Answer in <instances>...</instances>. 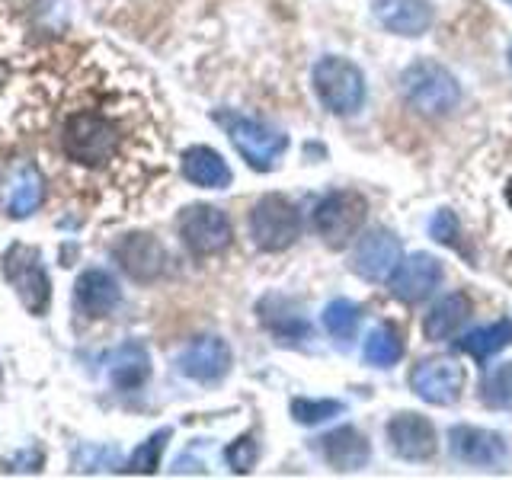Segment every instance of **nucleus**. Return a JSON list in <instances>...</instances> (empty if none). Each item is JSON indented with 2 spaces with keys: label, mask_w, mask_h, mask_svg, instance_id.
Listing matches in <instances>:
<instances>
[{
  "label": "nucleus",
  "mask_w": 512,
  "mask_h": 480,
  "mask_svg": "<svg viewBox=\"0 0 512 480\" xmlns=\"http://www.w3.org/2000/svg\"><path fill=\"white\" fill-rule=\"evenodd\" d=\"M400 93H404V100L416 112H423L429 119H442L461 103V87L455 74L432 58L413 61L410 68L400 74Z\"/></svg>",
  "instance_id": "f257e3e1"
},
{
  "label": "nucleus",
  "mask_w": 512,
  "mask_h": 480,
  "mask_svg": "<svg viewBox=\"0 0 512 480\" xmlns=\"http://www.w3.org/2000/svg\"><path fill=\"white\" fill-rule=\"evenodd\" d=\"M215 122L228 132L237 154L260 173L276 170L282 154L288 151V135H282L279 128H272L263 119L244 116V112H234V109H218Z\"/></svg>",
  "instance_id": "f03ea898"
},
{
  "label": "nucleus",
  "mask_w": 512,
  "mask_h": 480,
  "mask_svg": "<svg viewBox=\"0 0 512 480\" xmlns=\"http://www.w3.org/2000/svg\"><path fill=\"white\" fill-rule=\"evenodd\" d=\"M119 128L112 125L100 112H74L61 125V151L68 154V160L84 167H103L109 164L119 151Z\"/></svg>",
  "instance_id": "7ed1b4c3"
},
{
  "label": "nucleus",
  "mask_w": 512,
  "mask_h": 480,
  "mask_svg": "<svg viewBox=\"0 0 512 480\" xmlns=\"http://www.w3.org/2000/svg\"><path fill=\"white\" fill-rule=\"evenodd\" d=\"M311 80H314L317 100L324 103V109H330L333 116H352V112H359L365 103L362 71L340 55L320 58L311 71Z\"/></svg>",
  "instance_id": "20e7f679"
},
{
  "label": "nucleus",
  "mask_w": 512,
  "mask_h": 480,
  "mask_svg": "<svg viewBox=\"0 0 512 480\" xmlns=\"http://www.w3.org/2000/svg\"><path fill=\"white\" fill-rule=\"evenodd\" d=\"M368 215V202L352 189L330 192L317 202L314 208V231L324 240L330 250H343L349 247V240L362 231Z\"/></svg>",
  "instance_id": "39448f33"
},
{
  "label": "nucleus",
  "mask_w": 512,
  "mask_h": 480,
  "mask_svg": "<svg viewBox=\"0 0 512 480\" xmlns=\"http://www.w3.org/2000/svg\"><path fill=\"white\" fill-rule=\"evenodd\" d=\"M4 279L10 282V288L20 295L23 308L29 314L42 317L48 301H52V282H48V272L45 263L36 247H26V244H13L4 253Z\"/></svg>",
  "instance_id": "423d86ee"
},
{
  "label": "nucleus",
  "mask_w": 512,
  "mask_h": 480,
  "mask_svg": "<svg viewBox=\"0 0 512 480\" xmlns=\"http://www.w3.org/2000/svg\"><path fill=\"white\" fill-rule=\"evenodd\" d=\"M250 237L263 253H282L301 237V215L285 196H263L250 212Z\"/></svg>",
  "instance_id": "0eeeda50"
},
{
  "label": "nucleus",
  "mask_w": 512,
  "mask_h": 480,
  "mask_svg": "<svg viewBox=\"0 0 512 480\" xmlns=\"http://www.w3.org/2000/svg\"><path fill=\"white\" fill-rule=\"evenodd\" d=\"M176 228H180V240L186 244V250L196 253V256H215L221 250H228L231 237H234L231 218L215 205H189V208H183Z\"/></svg>",
  "instance_id": "6e6552de"
},
{
  "label": "nucleus",
  "mask_w": 512,
  "mask_h": 480,
  "mask_svg": "<svg viewBox=\"0 0 512 480\" xmlns=\"http://www.w3.org/2000/svg\"><path fill=\"white\" fill-rule=\"evenodd\" d=\"M410 391L432 407H452L464 391V368L452 356H432L413 365Z\"/></svg>",
  "instance_id": "1a4fd4ad"
},
{
  "label": "nucleus",
  "mask_w": 512,
  "mask_h": 480,
  "mask_svg": "<svg viewBox=\"0 0 512 480\" xmlns=\"http://www.w3.org/2000/svg\"><path fill=\"white\" fill-rule=\"evenodd\" d=\"M400 240L388 228H372L359 237L356 250H352V272L365 282H388L391 272L400 263Z\"/></svg>",
  "instance_id": "9d476101"
},
{
  "label": "nucleus",
  "mask_w": 512,
  "mask_h": 480,
  "mask_svg": "<svg viewBox=\"0 0 512 480\" xmlns=\"http://www.w3.org/2000/svg\"><path fill=\"white\" fill-rule=\"evenodd\" d=\"M442 285V263L432 253H410L407 260L400 256L397 269L391 272L388 288L397 301L420 304Z\"/></svg>",
  "instance_id": "9b49d317"
},
{
  "label": "nucleus",
  "mask_w": 512,
  "mask_h": 480,
  "mask_svg": "<svg viewBox=\"0 0 512 480\" xmlns=\"http://www.w3.org/2000/svg\"><path fill=\"white\" fill-rule=\"evenodd\" d=\"M448 452L461 464H474V468H496L503 464L509 448L500 432L484 429V426H452L448 429Z\"/></svg>",
  "instance_id": "f8f14e48"
},
{
  "label": "nucleus",
  "mask_w": 512,
  "mask_h": 480,
  "mask_svg": "<svg viewBox=\"0 0 512 480\" xmlns=\"http://www.w3.org/2000/svg\"><path fill=\"white\" fill-rule=\"evenodd\" d=\"M112 256L135 282H154L167 269V250L151 234H125Z\"/></svg>",
  "instance_id": "ddd939ff"
},
{
  "label": "nucleus",
  "mask_w": 512,
  "mask_h": 480,
  "mask_svg": "<svg viewBox=\"0 0 512 480\" xmlns=\"http://www.w3.org/2000/svg\"><path fill=\"white\" fill-rule=\"evenodd\" d=\"M180 372L202 384L221 381L231 372V346L221 336H199L180 352Z\"/></svg>",
  "instance_id": "4468645a"
},
{
  "label": "nucleus",
  "mask_w": 512,
  "mask_h": 480,
  "mask_svg": "<svg viewBox=\"0 0 512 480\" xmlns=\"http://www.w3.org/2000/svg\"><path fill=\"white\" fill-rule=\"evenodd\" d=\"M388 442L397 458L426 461L436 455V426L420 413H397L388 423Z\"/></svg>",
  "instance_id": "2eb2a0df"
},
{
  "label": "nucleus",
  "mask_w": 512,
  "mask_h": 480,
  "mask_svg": "<svg viewBox=\"0 0 512 480\" xmlns=\"http://www.w3.org/2000/svg\"><path fill=\"white\" fill-rule=\"evenodd\" d=\"M375 20L394 36H423L432 26V7L426 0H372Z\"/></svg>",
  "instance_id": "dca6fc26"
},
{
  "label": "nucleus",
  "mask_w": 512,
  "mask_h": 480,
  "mask_svg": "<svg viewBox=\"0 0 512 480\" xmlns=\"http://www.w3.org/2000/svg\"><path fill=\"white\" fill-rule=\"evenodd\" d=\"M320 452H324L327 464L336 471H359L368 464V458H372V448H368L365 436L352 426H340L327 432V436L320 439Z\"/></svg>",
  "instance_id": "f3484780"
},
{
  "label": "nucleus",
  "mask_w": 512,
  "mask_h": 480,
  "mask_svg": "<svg viewBox=\"0 0 512 480\" xmlns=\"http://www.w3.org/2000/svg\"><path fill=\"white\" fill-rule=\"evenodd\" d=\"M74 295H77L80 311L90 314V317H106V314L116 311V304L122 301L119 282L112 279L106 269H87V272H80Z\"/></svg>",
  "instance_id": "a211bd4d"
},
{
  "label": "nucleus",
  "mask_w": 512,
  "mask_h": 480,
  "mask_svg": "<svg viewBox=\"0 0 512 480\" xmlns=\"http://www.w3.org/2000/svg\"><path fill=\"white\" fill-rule=\"evenodd\" d=\"M471 311H474V304L464 292H452V295L439 298L436 304H432V311L426 314V320H423L426 340H432V343L452 340V336L464 327V320L471 317Z\"/></svg>",
  "instance_id": "6ab92c4d"
},
{
  "label": "nucleus",
  "mask_w": 512,
  "mask_h": 480,
  "mask_svg": "<svg viewBox=\"0 0 512 480\" xmlns=\"http://www.w3.org/2000/svg\"><path fill=\"white\" fill-rule=\"evenodd\" d=\"M183 176L192 186L202 189H228L231 186V167L218 151L205 148V144H196L183 154Z\"/></svg>",
  "instance_id": "aec40b11"
},
{
  "label": "nucleus",
  "mask_w": 512,
  "mask_h": 480,
  "mask_svg": "<svg viewBox=\"0 0 512 480\" xmlns=\"http://www.w3.org/2000/svg\"><path fill=\"white\" fill-rule=\"evenodd\" d=\"M42 196H45V183L39 170L32 164H23L10 173L4 189V208L10 218H29L42 205Z\"/></svg>",
  "instance_id": "412c9836"
},
{
  "label": "nucleus",
  "mask_w": 512,
  "mask_h": 480,
  "mask_svg": "<svg viewBox=\"0 0 512 480\" xmlns=\"http://www.w3.org/2000/svg\"><path fill=\"white\" fill-rule=\"evenodd\" d=\"M106 365H109L106 375L119 391L141 388V384L148 381V375H151V356H148V349H144L141 343H122L119 349H112V356H109Z\"/></svg>",
  "instance_id": "4be33fe9"
},
{
  "label": "nucleus",
  "mask_w": 512,
  "mask_h": 480,
  "mask_svg": "<svg viewBox=\"0 0 512 480\" xmlns=\"http://www.w3.org/2000/svg\"><path fill=\"white\" fill-rule=\"evenodd\" d=\"M260 320L279 340H304L308 336V320H304L301 308L282 295H269L260 301Z\"/></svg>",
  "instance_id": "5701e85b"
},
{
  "label": "nucleus",
  "mask_w": 512,
  "mask_h": 480,
  "mask_svg": "<svg viewBox=\"0 0 512 480\" xmlns=\"http://www.w3.org/2000/svg\"><path fill=\"white\" fill-rule=\"evenodd\" d=\"M509 343H512V317L464 333L461 340H458V349L468 352V356L477 359V362H487L490 356H496V352L506 349Z\"/></svg>",
  "instance_id": "b1692460"
},
{
  "label": "nucleus",
  "mask_w": 512,
  "mask_h": 480,
  "mask_svg": "<svg viewBox=\"0 0 512 480\" xmlns=\"http://www.w3.org/2000/svg\"><path fill=\"white\" fill-rule=\"evenodd\" d=\"M362 356L368 365L391 368L400 362V356H404V336H400V330L394 324H378L372 333H368Z\"/></svg>",
  "instance_id": "393cba45"
},
{
  "label": "nucleus",
  "mask_w": 512,
  "mask_h": 480,
  "mask_svg": "<svg viewBox=\"0 0 512 480\" xmlns=\"http://www.w3.org/2000/svg\"><path fill=\"white\" fill-rule=\"evenodd\" d=\"M359 320H362L359 304L349 298H333L324 308V330L340 343L352 340L359 333Z\"/></svg>",
  "instance_id": "a878e982"
},
{
  "label": "nucleus",
  "mask_w": 512,
  "mask_h": 480,
  "mask_svg": "<svg viewBox=\"0 0 512 480\" xmlns=\"http://www.w3.org/2000/svg\"><path fill=\"white\" fill-rule=\"evenodd\" d=\"M480 397L490 410H509L512 407V362L496 365L487 372L484 384H480Z\"/></svg>",
  "instance_id": "bb28decb"
},
{
  "label": "nucleus",
  "mask_w": 512,
  "mask_h": 480,
  "mask_svg": "<svg viewBox=\"0 0 512 480\" xmlns=\"http://www.w3.org/2000/svg\"><path fill=\"white\" fill-rule=\"evenodd\" d=\"M343 413V404L340 400H311V397H295L292 400V416H295V423L301 426H317V423H324L330 420V416H340Z\"/></svg>",
  "instance_id": "cd10ccee"
},
{
  "label": "nucleus",
  "mask_w": 512,
  "mask_h": 480,
  "mask_svg": "<svg viewBox=\"0 0 512 480\" xmlns=\"http://www.w3.org/2000/svg\"><path fill=\"white\" fill-rule=\"evenodd\" d=\"M167 439H170V429H160L144 445H138L135 455H132V471H138V474H154L160 468V452H164Z\"/></svg>",
  "instance_id": "c85d7f7f"
},
{
  "label": "nucleus",
  "mask_w": 512,
  "mask_h": 480,
  "mask_svg": "<svg viewBox=\"0 0 512 480\" xmlns=\"http://www.w3.org/2000/svg\"><path fill=\"white\" fill-rule=\"evenodd\" d=\"M224 458H228L231 471L247 474V471H253L256 458H260V448H256L253 436H240L237 442H231V445H228V452H224Z\"/></svg>",
  "instance_id": "c756f323"
},
{
  "label": "nucleus",
  "mask_w": 512,
  "mask_h": 480,
  "mask_svg": "<svg viewBox=\"0 0 512 480\" xmlns=\"http://www.w3.org/2000/svg\"><path fill=\"white\" fill-rule=\"evenodd\" d=\"M429 234H432V240H439V244H445V247L458 244V218L448 212V208H442V212L432 215Z\"/></svg>",
  "instance_id": "7c9ffc66"
},
{
  "label": "nucleus",
  "mask_w": 512,
  "mask_h": 480,
  "mask_svg": "<svg viewBox=\"0 0 512 480\" xmlns=\"http://www.w3.org/2000/svg\"><path fill=\"white\" fill-rule=\"evenodd\" d=\"M506 202H509V208H512V180H509V186H506Z\"/></svg>",
  "instance_id": "2f4dec72"
},
{
  "label": "nucleus",
  "mask_w": 512,
  "mask_h": 480,
  "mask_svg": "<svg viewBox=\"0 0 512 480\" xmlns=\"http://www.w3.org/2000/svg\"><path fill=\"white\" fill-rule=\"evenodd\" d=\"M509 68H512V42H509Z\"/></svg>",
  "instance_id": "473e14b6"
},
{
  "label": "nucleus",
  "mask_w": 512,
  "mask_h": 480,
  "mask_svg": "<svg viewBox=\"0 0 512 480\" xmlns=\"http://www.w3.org/2000/svg\"><path fill=\"white\" fill-rule=\"evenodd\" d=\"M509 4H512V0H509Z\"/></svg>",
  "instance_id": "72a5a7b5"
}]
</instances>
